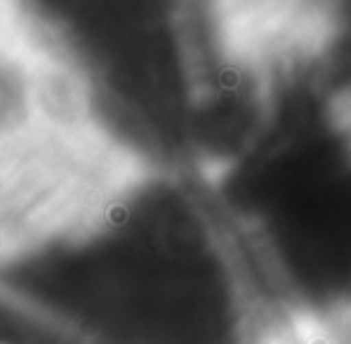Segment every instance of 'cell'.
I'll list each match as a JSON object with an SVG mask.
<instances>
[{
    "label": "cell",
    "instance_id": "cell-1",
    "mask_svg": "<svg viewBox=\"0 0 351 344\" xmlns=\"http://www.w3.org/2000/svg\"><path fill=\"white\" fill-rule=\"evenodd\" d=\"M46 36L125 99H166L195 0H25Z\"/></svg>",
    "mask_w": 351,
    "mask_h": 344
}]
</instances>
